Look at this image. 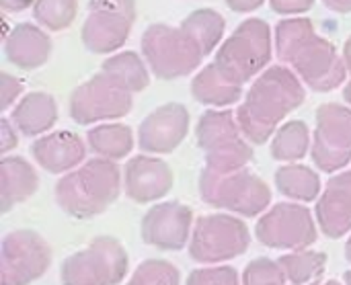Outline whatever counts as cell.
I'll return each mask as SVG.
<instances>
[{
  "label": "cell",
  "instance_id": "1",
  "mask_svg": "<svg viewBox=\"0 0 351 285\" xmlns=\"http://www.w3.org/2000/svg\"><path fill=\"white\" fill-rule=\"evenodd\" d=\"M276 53L313 90L327 92L343 84L348 66L343 53L321 37L306 16H290L276 27Z\"/></svg>",
  "mask_w": 351,
  "mask_h": 285
},
{
  "label": "cell",
  "instance_id": "2",
  "mask_svg": "<svg viewBox=\"0 0 351 285\" xmlns=\"http://www.w3.org/2000/svg\"><path fill=\"white\" fill-rule=\"evenodd\" d=\"M302 101L304 88L298 74L288 66H269L255 78L239 109L241 125L255 142H263L274 125Z\"/></svg>",
  "mask_w": 351,
  "mask_h": 285
},
{
  "label": "cell",
  "instance_id": "3",
  "mask_svg": "<svg viewBox=\"0 0 351 285\" xmlns=\"http://www.w3.org/2000/svg\"><path fill=\"white\" fill-rule=\"evenodd\" d=\"M142 53L154 76L175 80L195 72L208 51L197 35L185 25L154 23L142 35Z\"/></svg>",
  "mask_w": 351,
  "mask_h": 285
},
{
  "label": "cell",
  "instance_id": "4",
  "mask_svg": "<svg viewBox=\"0 0 351 285\" xmlns=\"http://www.w3.org/2000/svg\"><path fill=\"white\" fill-rule=\"evenodd\" d=\"M271 49L274 37L269 25L261 18H247L220 45L212 64L228 80L243 86L269 66Z\"/></svg>",
  "mask_w": 351,
  "mask_h": 285
},
{
  "label": "cell",
  "instance_id": "5",
  "mask_svg": "<svg viewBox=\"0 0 351 285\" xmlns=\"http://www.w3.org/2000/svg\"><path fill=\"white\" fill-rule=\"evenodd\" d=\"M134 21V0H88V14L82 25L80 39L93 53L115 51L128 41Z\"/></svg>",
  "mask_w": 351,
  "mask_h": 285
},
{
  "label": "cell",
  "instance_id": "6",
  "mask_svg": "<svg viewBox=\"0 0 351 285\" xmlns=\"http://www.w3.org/2000/svg\"><path fill=\"white\" fill-rule=\"evenodd\" d=\"M132 88L111 70L101 68L97 76L78 86L72 95V115L86 123L97 117H119L132 107Z\"/></svg>",
  "mask_w": 351,
  "mask_h": 285
},
{
  "label": "cell",
  "instance_id": "7",
  "mask_svg": "<svg viewBox=\"0 0 351 285\" xmlns=\"http://www.w3.org/2000/svg\"><path fill=\"white\" fill-rule=\"evenodd\" d=\"M4 53L6 60L12 62L16 68L35 70L47 62L51 53V41L39 27L31 23H21L6 35Z\"/></svg>",
  "mask_w": 351,
  "mask_h": 285
},
{
  "label": "cell",
  "instance_id": "8",
  "mask_svg": "<svg viewBox=\"0 0 351 285\" xmlns=\"http://www.w3.org/2000/svg\"><path fill=\"white\" fill-rule=\"evenodd\" d=\"M191 92L202 101V103H210V105H228L234 103L241 92L243 86L234 84L232 80H228L214 64H208L199 70V74L193 78L191 82Z\"/></svg>",
  "mask_w": 351,
  "mask_h": 285
},
{
  "label": "cell",
  "instance_id": "9",
  "mask_svg": "<svg viewBox=\"0 0 351 285\" xmlns=\"http://www.w3.org/2000/svg\"><path fill=\"white\" fill-rule=\"evenodd\" d=\"M202 41L204 49L208 51V55L216 49V45L220 43L222 35H224V18L220 12L212 10V8H199L193 10L185 21H183Z\"/></svg>",
  "mask_w": 351,
  "mask_h": 285
},
{
  "label": "cell",
  "instance_id": "10",
  "mask_svg": "<svg viewBox=\"0 0 351 285\" xmlns=\"http://www.w3.org/2000/svg\"><path fill=\"white\" fill-rule=\"evenodd\" d=\"M78 2L76 0H35L33 16L39 25L49 31H62L70 27L76 18Z\"/></svg>",
  "mask_w": 351,
  "mask_h": 285
},
{
  "label": "cell",
  "instance_id": "11",
  "mask_svg": "<svg viewBox=\"0 0 351 285\" xmlns=\"http://www.w3.org/2000/svg\"><path fill=\"white\" fill-rule=\"evenodd\" d=\"M271 8L282 16L302 14L315 6V0H269Z\"/></svg>",
  "mask_w": 351,
  "mask_h": 285
},
{
  "label": "cell",
  "instance_id": "12",
  "mask_svg": "<svg viewBox=\"0 0 351 285\" xmlns=\"http://www.w3.org/2000/svg\"><path fill=\"white\" fill-rule=\"evenodd\" d=\"M0 84H2V107L6 109L19 95H21V90H23V82L21 80H16V78H12L10 74H6V72H2V76H0Z\"/></svg>",
  "mask_w": 351,
  "mask_h": 285
},
{
  "label": "cell",
  "instance_id": "13",
  "mask_svg": "<svg viewBox=\"0 0 351 285\" xmlns=\"http://www.w3.org/2000/svg\"><path fill=\"white\" fill-rule=\"evenodd\" d=\"M265 0H226L228 8L234 12H253L257 10Z\"/></svg>",
  "mask_w": 351,
  "mask_h": 285
},
{
  "label": "cell",
  "instance_id": "14",
  "mask_svg": "<svg viewBox=\"0 0 351 285\" xmlns=\"http://www.w3.org/2000/svg\"><path fill=\"white\" fill-rule=\"evenodd\" d=\"M33 4H35V0H0V6L6 12H21Z\"/></svg>",
  "mask_w": 351,
  "mask_h": 285
},
{
  "label": "cell",
  "instance_id": "15",
  "mask_svg": "<svg viewBox=\"0 0 351 285\" xmlns=\"http://www.w3.org/2000/svg\"><path fill=\"white\" fill-rule=\"evenodd\" d=\"M323 4L333 12H351V0H323Z\"/></svg>",
  "mask_w": 351,
  "mask_h": 285
},
{
  "label": "cell",
  "instance_id": "16",
  "mask_svg": "<svg viewBox=\"0 0 351 285\" xmlns=\"http://www.w3.org/2000/svg\"><path fill=\"white\" fill-rule=\"evenodd\" d=\"M343 60H346L348 74H350V78H351V37L346 41V47H343Z\"/></svg>",
  "mask_w": 351,
  "mask_h": 285
},
{
  "label": "cell",
  "instance_id": "17",
  "mask_svg": "<svg viewBox=\"0 0 351 285\" xmlns=\"http://www.w3.org/2000/svg\"><path fill=\"white\" fill-rule=\"evenodd\" d=\"M343 95H346V99H348V101H350V103H351V80H350V84L346 86V90H343Z\"/></svg>",
  "mask_w": 351,
  "mask_h": 285
}]
</instances>
